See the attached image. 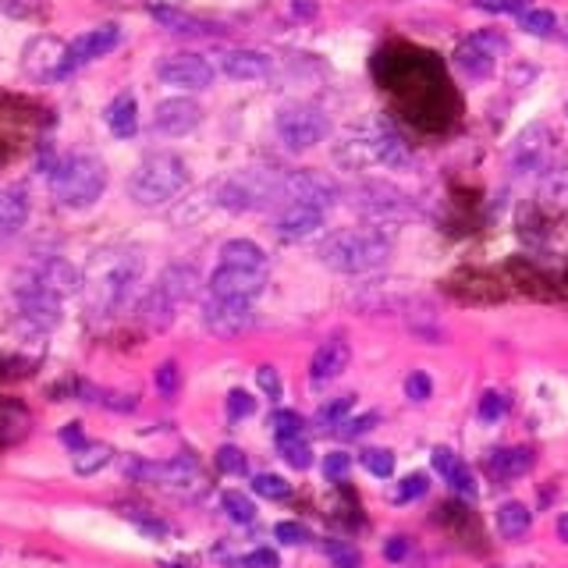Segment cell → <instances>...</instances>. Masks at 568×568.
I'll return each instance as SVG.
<instances>
[{
	"label": "cell",
	"mask_w": 568,
	"mask_h": 568,
	"mask_svg": "<svg viewBox=\"0 0 568 568\" xmlns=\"http://www.w3.org/2000/svg\"><path fill=\"white\" fill-rule=\"evenodd\" d=\"M316 256L324 266L337 274H369L387 263L390 239L381 227H345L316 248Z\"/></svg>",
	"instance_id": "6da1fadb"
},
{
	"label": "cell",
	"mask_w": 568,
	"mask_h": 568,
	"mask_svg": "<svg viewBox=\"0 0 568 568\" xmlns=\"http://www.w3.org/2000/svg\"><path fill=\"white\" fill-rule=\"evenodd\" d=\"M189 185V164L178 153H150L142 156L135 171L129 174V185H124V192H129V200L142 210H156L171 203L174 195H182V189Z\"/></svg>",
	"instance_id": "7a4b0ae2"
},
{
	"label": "cell",
	"mask_w": 568,
	"mask_h": 568,
	"mask_svg": "<svg viewBox=\"0 0 568 568\" xmlns=\"http://www.w3.org/2000/svg\"><path fill=\"white\" fill-rule=\"evenodd\" d=\"M53 200L68 210H89L106 189V168L93 153H68L47 168Z\"/></svg>",
	"instance_id": "3957f363"
},
{
	"label": "cell",
	"mask_w": 568,
	"mask_h": 568,
	"mask_svg": "<svg viewBox=\"0 0 568 568\" xmlns=\"http://www.w3.org/2000/svg\"><path fill=\"white\" fill-rule=\"evenodd\" d=\"M142 281V256L135 248H118V253H103L89 274V298L100 313H114L129 306L135 284Z\"/></svg>",
	"instance_id": "277c9868"
},
{
	"label": "cell",
	"mask_w": 568,
	"mask_h": 568,
	"mask_svg": "<svg viewBox=\"0 0 568 568\" xmlns=\"http://www.w3.org/2000/svg\"><path fill=\"white\" fill-rule=\"evenodd\" d=\"M195 292H200V274H195V266L174 263L156 277V284L146 292V298H142L139 313L150 327H168V324H174L178 310H182Z\"/></svg>",
	"instance_id": "5b68a950"
},
{
	"label": "cell",
	"mask_w": 568,
	"mask_h": 568,
	"mask_svg": "<svg viewBox=\"0 0 568 568\" xmlns=\"http://www.w3.org/2000/svg\"><path fill=\"white\" fill-rule=\"evenodd\" d=\"M281 182H284V171L245 168V171L227 174L213 192H217V206L245 213V210H260V206H266L271 200H277V195H281Z\"/></svg>",
	"instance_id": "8992f818"
},
{
	"label": "cell",
	"mask_w": 568,
	"mask_h": 568,
	"mask_svg": "<svg viewBox=\"0 0 568 568\" xmlns=\"http://www.w3.org/2000/svg\"><path fill=\"white\" fill-rule=\"evenodd\" d=\"M277 135L288 150H313L331 135V118L316 103H288L277 111Z\"/></svg>",
	"instance_id": "52a82bcc"
},
{
	"label": "cell",
	"mask_w": 568,
	"mask_h": 568,
	"mask_svg": "<svg viewBox=\"0 0 568 568\" xmlns=\"http://www.w3.org/2000/svg\"><path fill=\"white\" fill-rule=\"evenodd\" d=\"M129 476L146 479V484H156V487H168V490L185 494V497L206 487L200 462H195L189 452L174 455V458H168V462H132V466H129Z\"/></svg>",
	"instance_id": "ba28073f"
},
{
	"label": "cell",
	"mask_w": 568,
	"mask_h": 568,
	"mask_svg": "<svg viewBox=\"0 0 568 568\" xmlns=\"http://www.w3.org/2000/svg\"><path fill=\"white\" fill-rule=\"evenodd\" d=\"M348 195H352L355 213H363L369 221H398V217H408V213H413L408 195L387 182H359Z\"/></svg>",
	"instance_id": "9c48e42d"
},
{
	"label": "cell",
	"mask_w": 568,
	"mask_h": 568,
	"mask_svg": "<svg viewBox=\"0 0 568 568\" xmlns=\"http://www.w3.org/2000/svg\"><path fill=\"white\" fill-rule=\"evenodd\" d=\"M505 36L501 32H473L466 36L458 47H455V68L462 71L466 79H490L494 75V64L497 58L505 53Z\"/></svg>",
	"instance_id": "30bf717a"
},
{
	"label": "cell",
	"mask_w": 568,
	"mask_h": 568,
	"mask_svg": "<svg viewBox=\"0 0 568 568\" xmlns=\"http://www.w3.org/2000/svg\"><path fill=\"white\" fill-rule=\"evenodd\" d=\"M18 281H29V284H36V288H43V292L58 295V298H68V295H75L82 288V274L61 256L32 260L29 266L18 271Z\"/></svg>",
	"instance_id": "8fae6325"
},
{
	"label": "cell",
	"mask_w": 568,
	"mask_h": 568,
	"mask_svg": "<svg viewBox=\"0 0 568 568\" xmlns=\"http://www.w3.org/2000/svg\"><path fill=\"white\" fill-rule=\"evenodd\" d=\"M337 195H342V189H337L327 174L320 171H284V182H281V203H306V206H320L327 210L337 203Z\"/></svg>",
	"instance_id": "7c38bea8"
},
{
	"label": "cell",
	"mask_w": 568,
	"mask_h": 568,
	"mask_svg": "<svg viewBox=\"0 0 568 568\" xmlns=\"http://www.w3.org/2000/svg\"><path fill=\"white\" fill-rule=\"evenodd\" d=\"M266 288V271L235 263H217V271L210 274V295L235 298V302H256Z\"/></svg>",
	"instance_id": "4fadbf2b"
},
{
	"label": "cell",
	"mask_w": 568,
	"mask_h": 568,
	"mask_svg": "<svg viewBox=\"0 0 568 568\" xmlns=\"http://www.w3.org/2000/svg\"><path fill=\"white\" fill-rule=\"evenodd\" d=\"M203 324L217 337H239L256 324L253 302H235V298H217L210 295L203 302Z\"/></svg>",
	"instance_id": "5bb4252c"
},
{
	"label": "cell",
	"mask_w": 568,
	"mask_h": 568,
	"mask_svg": "<svg viewBox=\"0 0 568 568\" xmlns=\"http://www.w3.org/2000/svg\"><path fill=\"white\" fill-rule=\"evenodd\" d=\"M156 79L174 89H206L213 85V64L200 53H168L156 61Z\"/></svg>",
	"instance_id": "9a60e30c"
},
{
	"label": "cell",
	"mask_w": 568,
	"mask_h": 568,
	"mask_svg": "<svg viewBox=\"0 0 568 568\" xmlns=\"http://www.w3.org/2000/svg\"><path fill=\"white\" fill-rule=\"evenodd\" d=\"M14 302H18L22 320H29V324L40 327V331L58 327L61 316H64V298L36 288V284H29V281H18V277H14Z\"/></svg>",
	"instance_id": "2e32d148"
},
{
	"label": "cell",
	"mask_w": 568,
	"mask_h": 568,
	"mask_svg": "<svg viewBox=\"0 0 568 568\" xmlns=\"http://www.w3.org/2000/svg\"><path fill=\"white\" fill-rule=\"evenodd\" d=\"M363 129H366V146H369L373 164H381L387 171H402L413 164V150H408V142L398 135L395 124L373 121V124H363Z\"/></svg>",
	"instance_id": "e0dca14e"
},
{
	"label": "cell",
	"mask_w": 568,
	"mask_h": 568,
	"mask_svg": "<svg viewBox=\"0 0 568 568\" xmlns=\"http://www.w3.org/2000/svg\"><path fill=\"white\" fill-rule=\"evenodd\" d=\"M26 71L32 79L50 82V79H64L68 75V43L53 40V36H36L26 47Z\"/></svg>",
	"instance_id": "ac0fdd59"
},
{
	"label": "cell",
	"mask_w": 568,
	"mask_h": 568,
	"mask_svg": "<svg viewBox=\"0 0 568 568\" xmlns=\"http://www.w3.org/2000/svg\"><path fill=\"white\" fill-rule=\"evenodd\" d=\"M324 213L320 206H306V203H281L277 217H274V235L281 242H306L313 239L320 227H324Z\"/></svg>",
	"instance_id": "d6986e66"
},
{
	"label": "cell",
	"mask_w": 568,
	"mask_h": 568,
	"mask_svg": "<svg viewBox=\"0 0 568 568\" xmlns=\"http://www.w3.org/2000/svg\"><path fill=\"white\" fill-rule=\"evenodd\" d=\"M200 121H203V106L189 97H171L164 103H156V111H153L156 135H168V139L189 135L192 129H200Z\"/></svg>",
	"instance_id": "ffe728a7"
},
{
	"label": "cell",
	"mask_w": 568,
	"mask_h": 568,
	"mask_svg": "<svg viewBox=\"0 0 568 568\" xmlns=\"http://www.w3.org/2000/svg\"><path fill=\"white\" fill-rule=\"evenodd\" d=\"M118 43H121V29L114 22H103L97 29H85L82 36H75V40L68 43V75L75 68L103 58V53H111Z\"/></svg>",
	"instance_id": "44dd1931"
},
{
	"label": "cell",
	"mask_w": 568,
	"mask_h": 568,
	"mask_svg": "<svg viewBox=\"0 0 568 568\" xmlns=\"http://www.w3.org/2000/svg\"><path fill=\"white\" fill-rule=\"evenodd\" d=\"M550 164V129L547 124H529L511 146V168L515 171H544Z\"/></svg>",
	"instance_id": "7402d4cb"
},
{
	"label": "cell",
	"mask_w": 568,
	"mask_h": 568,
	"mask_svg": "<svg viewBox=\"0 0 568 568\" xmlns=\"http://www.w3.org/2000/svg\"><path fill=\"white\" fill-rule=\"evenodd\" d=\"M348 359H352V348L345 337H327L324 345L313 352V363H310V381L320 387V384H331L337 381L342 373L348 369Z\"/></svg>",
	"instance_id": "603a6c76"
},
{
	"label": "cell",
	"mask_w": 568,
	"mask_h": 568,
	"mask_svg": "<svg viewBox=\"0 0 568 568\" xmlns=\"http://www.w3.org/2000/svg\"><path fill=\"white\" fill-rule=\"evenodd\" d=\"M217 68L235 82H263L271 75V61H266L260 50H224Z\"/></svg>",
	"instance_id": "cb8c5ba5"
},
{
	"label": "cell",
	"mask_w": 568,
	"mask_h": 568,
	"mask_svg": "<svg viewBox=\"0 0 568 568\" xmlns=\"http://www.w3.org/2000/svg\"><path fill=\"white\" fill-rule=\"evenodd\" d=\"M29 213H32V203H29V192L22 185L0 189V239L18 235V231L26 227Z\"/></svg>",
	"instance_id": "d4e9b609"
},
{
	"label": "cell",
	"mask_w": 568,
	"mask_h": 568,
	"mask_svg": "<svg viewBox=\"0 0 568 568\" xmlns=\"http://www.w3.org/2000/svg\"><path fill=\"white\" fill-rule=\"evenodd\" d=\"M532 469V452L529 448H497L487 455V473L497 484H508V479H519Z\"/></svg>",
	"instance_id": "484cf974"
},
{
	"label": "cell",
	"mask_w": 568,
	"mask_h": 568,
	"mask_svg": "<svg viewBox=\"0 0 568 568\" xmlns=\"http://www.w3.org/2000/svg\"><path fill=\"white\" fill-rule=\"evenodd\" d=\"M106 129H111L118 139H132L139 132V103L132 93H118L103 111Z\"/></svg>",
	"instance_id": "4316f807"
},
{
	"label": "cell",
	"mask_w": 568,
	"mask_h": 568,
	"mask_svg": "<svg viewBox=\"0 0 568 568\" xmlns=\"http://www.w3.org/2000/svg\"><path fill=\"white\" fill-rule=\"evenodd\" d=\"M529 526H532V511L523 501H505L497 508V532H501L505 540H523Z\"/></svg>",
	"instance_id": "83f0119b"
},
{
	"label": "cell",
	"mask_w": 568,
	"mask_h": 568,
	"mask_svg": "<svg viewBox=\"0 0 568 568\" xmlns=\"http://www.w3.org/2000/svg\"><path fill=\"white\" fill-rule=\"evenodd\" d=\"M221 263H235V266H253V271H266L271 266V260H266V253L248 239H231L221 245Z\"/></svg>",
	"instance_id": "f1b7e54d"
},
{
	"label": "cell",
	"mask_w": 568,
	"mask_h": 568,
	"mask_svg": "<svg viewBox=\"0 0 568 568\" xmlns=\"http://www.w3.org/2000/svg\"><path fill=\"white\" fill-rule=\"evenodd\" d=\"M111 462H114V448H106V444H82L79 452H71V469L79 476H97Z\"/></svg>",
	"instance_id": "f546056e"
},
{
	"label": "cell",
	"mask_w": 568,
	"mask_h": 568,
	"mask_svg": "<svg viewBox=\"0 0 568 568\" xmlns=\"http://www.w3.org/2000/svg\"><path fill=\"white\" fill-rule=\"evenodd\" d=\"M540 200H544L547 206H558V210L568 206V168L547 164V168L540 171Z\"/></svg>",
	"instance_id": "4dcf8cb0"
},
{
	"label": "cell",
	"mask_w": 568,
	"mask_h": 568,
	"mask_svg": "<svg viewBox=\"0 0 568 568\" xmlns=\"http://www.w3.org/2000/svg\"><path fill=\"white\" fill-rule=\"evenodd\" d=\"M153 18L164 29L171 32H182V36H206L213 32L210 22H203V18H195V14H185V11H178V8H153Z\"/></svg>",
	"instance_id": "1f68e13d"
},
{
	"label": "cell",
	"mask_w": 568,
	"mask_h": 568,
	"mask_svg": "<svg viewBox=\"0 0 568 568\" xmlns=\"http://www.w3.org/2000/svg\"><path fill=\"white\" fill-rule=\"evenodd\" d=\"M221 508H224L227 519H231V523H239V526L256 523V505L248 501L245 494H239V490H224V494H221Z\"/></svg>",
	"instance_id": "d6a6232c"
},
{
	"label": "cell",
	"mask_w": 568,
	"mask_h": 568,
	"mask_svg": "<svg viewBox=\"0 0 568 568\" xmlns=\"http://www.w3.org/2000/svg\"><path fill=\"white\" fill-rule=\"evenodd\" d=\"M519 29L523 32H529V36H555V29H558V18H555V11H547V8H529V11H523L519 14Z\"/></svg>",
	"instance_id": "836d02e7"
},
{
	"label": "cell",
	"mask_w": 568,
	"mask_h": 568,
	"mask_svg": "<svg viewBox=\"0 0 568 568\" xmlns=\"http://www.w3.org/2000/svg\"><path fill=\"white\" fill-rule=\"evenodd\" d=\"M352 405H355L352 395H342V398L324 402V405H320V413H316V426H324V430H334L337 423H345V419H348Z\"/></svg>",
	"instance_id": "e575fe53"
},
{
	"label": "cell",
	"mask_w": 568,
	"mask_h": 568,
	"mask_svg": "<svg viewBox=\"0 0 568 568\" xmlns=\"http://www.w3.org/2000/svg\"><path fill=\"white\" fill-rule=\"evenodd\" d=\"M359 462H363V469L373 473L377 479L395 476V455H390L387 448H366V452H359Z\"/></svg>",
	"instance_id": "d590c367"
},
{
	"label": "cell",
	"mask_w": 568,
	"mask_h": 568,
	"mask_svg": "<svg viewBox=\"0 0 568 568\" xmlns=\"http://www.w3.org/2000/svg\"><path fill=\"white\" fill-rule=\"evenodd\" d=\"M253 494L266 497V501H284V497L292 494V484H288L284 476L260 473V476H253Z\"/></svg>",
	"instance_id": "8d00e7d4"
},
{
	"label": "cell",
	"mask_w": 568,
	"mask_h": 568,
	"mask_svg": "<svg viewBox=\"0 0 568 568\" xmlns=\"http://www.w3.org/2000/svg\"><path fill=\"white\" fill-rule=\"evenodd\" d=\"M302 416L298 413H292V408H277V413L271 416V430H274V437L277 440H295V437H302Z\"/></svg>",
	"instance_id": "74e56055"
},
{
	"label": "cell",
	"mask_w": 568,
	"mask_h": 568,
	"mask_svg": "<svg viewBox=\"0 0 568 568\" xmlns=\"http://www.w3.org/2000/svg\"><path fill=\"white\" fill-rule=\"evenodd\" d=\"M324 555H327L331 568H363L359 550H355L352 544H345V540H327Z\"/></svg>",
	"instance_id": "f35d334b"
},
{
	"label": "cell",
	"mask_w": 568,
	"mask_h": 568,
	"mask_svg": "<svg viewBox=\"0 0 568 568\" xmlns=\"http://www.w3.org/2000/svg\"><path fill=\"white\" fill-rule=\"evenodd\" d=\"M277 448H281V458L288 462L292 469H310L313 466V448L302 437H295V440H277Z\"/></svg>",
	"instance_id": "ab89813d"
},
{
	"label": "cell",
	"mask_w": 568,
	"mask_h": 568,
	"mask_svg": "<svg viewBox=\"0 0 568 568\" xmlns=\"http://www.w3.org/2000/svg\"><path fill=\"white\" fill-rule=\"evenodd\" d=\"M256 413V398L248 395V390H242V387H235L227 395V419L231 423H242V419H248Z\"/></svg>",
	"instance_id": "60d3db41"
},
{
	"label": "cell",
	"mask_w": 568,
	"mask_h": 568,
	"mask_svg": "<svg viewBox=\"0 0 568 568\" xmlns=\"http://www.w3.org/2000/svg\"><path fill=\"white\" fill-rule=\"evenodd\" d=\"M377 423H381V416H377V413H363V416H352V419H345V423H337V426H334V434H337V437L355 440V437L369 434Z\"/></svg>",
	"instance_id": "b9f144b4"
},
{
	"label": "cell",
	"mask_w": 568,
	"mask_h": 568,
	"mask_svg": "<svg viewBox=\"0 0 568 568\" xmlns=\"http://www.w3.org/2000/svg\"><path fill=\"white\" fill-rule=\"evenodd\" d=\"M426 490H430V479H426V473H413V476H405L402 484L395 487V501L408 505V501H416V497H423Z\"/></svg>",
	"instance_id": "7bdbcfd3"
},
{
	"label": "cell",
	"mask_w": 568,
	"mask_h": 568,
	"mask_svg": "<svg viewBox=\"0 0 568 568\" xmlns=\"http://www.w3.org/2000/svg\"><path fill=\"white\" fill-rule=\"evenodd\" d=\"M217 469L227 476H242L248 469V458L242 448H235V444H224V448H217Z\"/></svg>",
	"instance_id": "ee69618b"
},
{
	"label": "cell",
	"mask_w": 568,
	"mask_h": 568,
	"mask_svg": "<svg viewBox=\"0 0 568 568\" xmlns=\"http://www.w3.org/2000/svg\"><path fill=\"white\" fill-rule=\"evenodd\" d=\"M0 14L18 18V22H29V18L43 14V0H0Z\"/></svg>",
	"instance_id": "f6af8a7d"
},
{
	"label": "cell",
	"mask_w": 568,
	"mask_h": 568,
	"mask_svg": "<svg viewBox=\"0 0 568 568\" xmlns=\"http://www.w3.org/2000/svg\"><path fill=\"white\" fill-rule=\"evenodd\" d=\"M476 413H479V419H484V423H497V419L508 413V398L501 395V390H487V395L479 398Z\"/></svg>",
	"instance_id": "bcb514c9"
},
{
	"label": "cell",
	"mask_w": 568,
	"mask_h": 568,
	"mask_svg": "<svg viewBox=\"0 0 568 568\" xmlns=\"http://www.w3.org/2000/svg\"><path fill=\"white\" fill-rule=\"evenodd\" d=\"M153 381H156V390H160V395H164V398H174V395H178V387H182V373H178L174 363H160Z\"/></svg>",
	"instance_id": "7dc6e473"
},
{
	"label": "cell",
	"mask_w": 568,
	"mask_h": 568,
	"mask_svg": "<svg viewBox=\"0 0 568 568\" xmlns=\"http://www.w3.org/2000/svg\"><path fill=\"white\" fill-rule=\"evenodd\" d=\"M430 395H434V384H430V377H426L423 369L408 373V377H405V398H408V402H426Z\"/></svg>",
	"instance_id": "c3c4849f"
},
{
	"label": "cell",
	"mask_w": 568,
	"mask_h": 568,
	"mask_svg": "<svg viewBox=\"0 0 568 568\" xmlns=\"http://www.w3.org/2000/svg\"><path fill=\"white\" fill-rule=\"evenodd\" d=\"M448 484H452V490H455V494L469 497V501L479 494V490H476V476H473V469H469V466H462V462L455 466V473L448 476Z\"/></svg>",
	"instance_id": "681fc988"
},
{
	"label": "cell",
	"mask_w": 568,
	"mask_h": 568,
	"mask_svg": "<svg viewBox=\"0 0 568 568\" xmlns=\"http://www.w3.org/2000/svg\"><path fill=\"white\" fill-rule=\"evenodd\" d=\"M256 384H260V390H263V395L266 398H281L284 395V384H281V373L274 369V366H260L256 369Z\"/></svg>",
	"instance_id": "f907efd6"
},
{
	"label": "cell",
	"mask_w": 568,
	"mask_h": 568,
	"mask_svg": "<svg viewBox=\"0 0 568 568\" xmlns=\"http://www.w3.org/2000/svg\"><path fill=\"white\" fill-rule=\"evenodd\" d=\"M274 537L288 547H298V544H310V529L302 523H277L274 526Z\"/></svg>",
	"instance_id": "816d5d0a"
},
{
	"label": "cell",
	"mask_w": 568,
	"mask_h": 568,
	"mask_svg": "<svg viewBox=\"0 0 568 568\" xmlns=\"http://www.w3.org/2000/svg\"><path fill=\"white\" fill-rule=\"evenodd\" d=\"M473 8L490 11V14H523L526 0H473Z\"/></svg>",
	"instance_id": "f5cc1de1"
},
{
	"label": "cell",
	"mask_w": 568,
	"mask_h": 568,
	"mask_svg": "<svg viewBox=\"0 0 568 568\" xmlns=\"http://www.w3.org/2000/svg\"><path fill=\"white\" fill-rule=\"evenodd\" d=\"M348 466H352V458L345 452H331L324 458V476L327 479H345L348 476Z\"/></svg>",
	"instance_id": "db71d44e"
},
{
	"label": "cell",
	"mask_w": 568,
	"mask_h": 568,
	"mask_svg": "<svg viewBox=\"0 0 568 568\" xmlns=\"http://www.w3.org/2000/svg\"><path fill=\"white\" fill-rule=\"evenodd\" d=\"M430 462H434V469H437L444 479H448V476L455 473V466H458V455H455L452 448H434Z\"/></svg>",
	"instance_id": "11a10c76"
},
{
	"label": "cell",
	"mask_w": 568,
	"mask_h": 568,
	"mask_svg": "<svg viewBox=\"0 0 568 568\" xmlns=\"http://www.w3.org/2000/svg\"><path fill=\"white\" fill-rule=\"evenodd\" d=\"M239 565H242V568H277L281 561H277L274 550H253V555H245Z\"/></svg>",
	"instance_id": "9f6ffc18"
},
{
	"label": "cell",
	"mask_w": 568,
	"mask_h": 568,
	"mask_svg": "<svg viewBox=\"0 0 568 568\" xmlns=\"http://www.w3.org/2000/svg\"><path fill=\"white\" fill-rule=\"evenodd\" d=\"M405 555H408V540L405 537H390L384 544V558L387 561H405Z\"/></svg>",
	"instance_id": "6f0895ef"
},
{
	"label": "cell",
	"mask_w": 568,
	"mask_h": 568,
	"mask_svg": "<svg viewBox=\"0 0 568 568\" xmlns=\"http://www.w3.org/2000/svg\"><path fill=\"white\" fill-rule=\"evenodd\" d=\"M61 437H64V444H68V448H71V452H79V448H82V444H89V440L82 437V430H79V423H68Z\"/></svg>",
	"instance_id": "680465c9"
},
{
	"label": "cell",
	"mask_w": 568,
	"mask_h": 568,
	"mask_svg": "<svg viewBox=\"0 0 568 568\" xmlns=\"http://www.w3.org/2000/svg\"><path fill=\"white\" fill-rule=\"evenodd\" d=\"M316 8L310 4V0H295V14H313Z\"/></svg>",
	"instance_id": "91938a15"
},
{
	"label": "cell",
	"mask_w": 568,
	"mask_h": 568,
	"mask_svg": "<svg viewBox=\"0 0 568 568\" xmlns=\"http://www.w3.org/2000/svg\"><path fill=\"white\" fill-rule=\"evenodd\" d=\"M558 537H561V540L568 544V511H565L561 519H558Z\"/></svg>",
	"instance_id": "94428289"
},
{
	"label": "cell",
	"mask_w": 568,
	"mask_h": 568,
	"mask_svg": "<svg viewBox=\"0 0 568 568\" xmlns=\"http://www.w3.org/2000/svg\"><path fill=\"white\" fill-rule=\"evenodd\" d=\"M565 114H568V103H565Z\"/></svg>",
	"instance_id": "6125c7cd"
}]
</instances>
